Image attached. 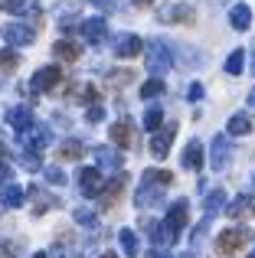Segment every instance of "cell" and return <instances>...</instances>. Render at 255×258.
<instances>
[{
  "label": "cell",
  "mask_w": 255,
  "mask_h": 258,
  "mask_svg": "<svg viewBox=\"0 0 255 258\" xmlns=\"http://www.w3.org/2000/svg\"><path fill=\"white\" fill-rule=\"evenodd\" d=\"M186 219H190V206H186V200H177L170 206V213H167V219L160 222V226H164V235H167V242H177L180 239V232H183L186 229Z\"/></svg>",
  "instance_id": "cell-1"
},
{
  "label": "cell",
  "mask_w": 255,
  "mask_h": 258,
  "mask_svg": "<svg viewBox=\"0 0 255 258\" xmlns=\"http://www.w3.org/2000/svg\"><path fill=\"white\" fill-rule=\"evenodd\" d=\"M249 242H252V232H249V229H242V226H236V229H223V235L216 239V255L229 258V255H236L239 248H245Z\"/></svg>",
  "instance_id": "cell-2"
},
{
  "label": "cell",
  "mask_w": 255,
  "mask_h": 258,
  "mask_svg": "<svg viewBox=\"0 0 255 258\" xmlns=\"http://www.w3.org/2000/svg\"><path fill=\"white\" fill-rule=\"evenodd\" d=\"M147 56V69L151 72H164V69H170V46H164L160 39H147L144 43V49H141Z\"/></svg>",
  "instance_id": "cell-3"
},
{
  "label": "cell",
  "mask_w": 255,
  "mask_h": 258,
  "mask_svg": "<svg viewBox=\"0 0 255 258\" xmlns=\"http://www.w3.org/2000/svg\"><path fill=\"white\" fill-rule=\"evenodd\" d=\"M49 141H52V131L46 124H33L30 131L20 134V144H23L26 151H33V154H43L46 147H49Z\"/></svg>",
  "instance_id": "cell-4"
},
{
  "label": "cell",
  "mask_w": 255,
  "mask_h": 258,
  "mask_svg": "<svg viewBox=\"0 0 255 258\" xmlns=\"http://www.w3.org/2000/svg\"><path fill=\"white\" fill-rule=\"evenodd\" d=\"M62 76H66V72L59 69V66H43V69H39L36 76H33L30 88H33L36 95H39V92H52V88H56L59 82H62Z\"/></svg>",
  "instance_id": "cell-5"
},
{
  "label": "cell",
  "mask_w": 255,
  "mask_h": 258,
  "mask_svg": "<svg viewBox=\"0 0 255 258\" xmlns=\"http://www.w3.org/2000/svg\"><path fill=\"white\" fill-rule=\"evenodd\" d=\"M33 36H36V30L26 26V23H20V20H10V23L4 26V39L10 43V49H13V46H30Z\"/></svg>",
  "instance_id": "cell-6"
},
{
  "label": "cell",
  "mask_w": 255,
  "mask_h": 258,
  "mask_svg": "<svg viewBox=\"0 0 255 258\" xmlns=\"http://www.w3.org/2000/svg\"><path fill=\"white\" fill-rule=\"evenodd\" d=\"M173 138H177V124L170 121V124H164V127H160V131L151 138V154H154L157 160H164L167 154H170V144H173Z\"/></svg>",
  "instance_id": "cell-7"
},
{
  "label": "cell",
  "mask_w": 255,
  "mask_h": 258,
  "mask_svg": "<svg viewBox=\"0 0 255 258\" xmlns=\"http://www.w3.org/2000/svg\"><path fill=\"white\" fill-rule=\"evenodd\" d=\"M157 20L160 23H193L197 13H193V7H186V4H167L164 10L157 13Z\"/></svg>",
  "instance_id": "cell-8"
},
{
  "label": "cell",
  "mask_w": 255,
  "mask_h": 258,
  "mask_svg": "<svg viewBox=\"0 0 255 258\" xmlns=\"http://www.w3.org/2000/svg\"><path fill=\"white\" fill-rule=\"evenodd\" d=\"M134 203H138L141 209H144V206H157V203H164V186H157V183H151V180L144 176V180H141L138 196H134Z\"/></svg>",
  "instance_id": "cell-9"
},
{
  "label": "cell",
  "mask_w": 255,
  "mask_h": 258,
  "mask_svg": "<svg viewBox=\"0 0 255 258\" xmlns=\"http://www.w3.org/2000/svg\"><path fill=\"white\" fill-rule=\"evenodd\" d=\"M79 186H82L85 196H98L102 186H105L102 170H98V167H85V170H79Z\"/></svg>",
  "instance_id": "cell-10"
},
{
  "label": "cell",
  "mask_w": 255,
  "mask_h": 258,
  "mask_svg": "<svg viewBox=\"0 0 255 258\" xmlns=\"http://www.w3.org/2000/svg\"><path fill=\"white\" fill-rule=\"evenodd\" d=\"M141 49H144V39L134 36V33H124V36H118V43H115V56L118 59H134V56H141Z\"/></svg>",
  "instance_id": "cell-11"
},
{
  "label": "cell",
  "mask_w": 255,
  "mask_h": 258,
  "mask_svg": "<svg viewBox=\"0 0 255 258\" xmlns=\"http://www.w3.org/2000/svg\"><path fill=\"white\" fill-rule=\"evenodd\" d=\"M229 160H232V147H229V141H226L223 134H216V138H213V157H210L213 170H223V167H229Z\"/></svg>",
  "instance_id": "cell-12"
},
{
  "label": "cell",
  "mask_w": 255,
  "mask_h": 258,
  "mask_svg": "<svg viewBox=\"0 0 255 258\" xmlns=\"http://www.w3.org/2000/svg\"><path fill=\"white\" fill-rule=\"evenodd\" d=\"M7 124H10L17 134H23V131H30L36 121H33V111H30V108L17 105V108H10V111H7Z\"/></svg>",
  "instance_id": "cell-13"
},
{
  "label": "cell",
  "mask_w": 255,
  "mask_h": 258,
  "mask_svg": "<svg viewBox=\"0 0 255 258\" xmlns=\"http://www.w3.org/2000/svg\"><path fill=\"white\" fill-rule=\"evenodd\" d=\"M124 183H128V176H124V173H118L115 180L108 183V186H102V193H98V200H102V209H111L118 200H121V189H124Z\"/></svg>",
  "instance_id": "cell-14"
},
{
  "label": "cell",
  "mask_w": 255,
  "mask_h": 258,
  "mask_svg": "<svg viewBox=\"0 0 255 258\" xmlns=\"http://www.w3.org/2000/svg\"><path fill=\"white\" fill-rule=\"evenodd\" d=\"M82 36L89 39L92 46L105 43V36H108V23H105L102 17H92V20H85V23H82Z\"/></svg>",
  "instance_id": "cell-15"
},
{
  "label": "cell",
  "mask_w": 255,
  "mask_h": 258,
  "mask_svg": "<svg viewBox=\"0 0 255 258\" xmlns=\"http://www.w3.org/2000/svg\"><path fill=\"white\" fill-rule=\"evenodd\" d=\"M180 164H183V170H203V144L200 141H190L183 151V157H180Z\"/></svg>",
  "instance_id": "cell-16"
},
{
  "label": "cell",
  "mask_w": 255,
  "mask_h": 258,
  "mask_svg": "<svg viewBox=\"0 0 255 258\" xmlns=\"http://www.w3.org/2000/svg\"><path fill=\"white\" fill-rule=\"evenodd\" d=\"M229 23H232V30H249L252 26V7L249 4H236L229 10Z\"/></svg>",
  "instance_id": "cell-17"
},
{
  "label": "cell",
  "mask_w": 255,
  "mask_h": 258,
  "mask_svg": "<svg viewBox=\"0 0 255 258\" xmlns=\"http://www.w3.org/2000/svg\"><path fill=\"white\" fill-rule=\"evenodd\" d=\"M111 141H115L118 147H131L134 144V127H131V121H118V124H111Z\"/></svg>",
  "instance_id": "cell-18"
},
{
  "label": "cell",
  "mask_w": 255,
  "mask_h": 258,
  "mask_svg": "<svg viewBox=\"0 0 255 258\" xmlns=\"http://www.w3.org/2000/svg\"><path fill=\"white\" fill-rule=\"evenodd\" d=\"M95 160L102 170H121V154L111 147H95Z\"/></svg>",
  "instance_id": "cell-19"
},
{
  "label": "cell",
  "mask_w": 255,
  "mask_h": 258,
  "mask_svg": "<svg viewBox=\"0 0 255 258\" xmlns=\"http://www.w3.org/2000/svg\"><path fill=\"white\" fill-rule=\"evenodd\" d=\"M0 203H4L7 209L23 206V189H20L17 183H4V186H0Z\"/></svg>",
  "instance_id": "cell-20"
},
{
  "label": "cell",
  "mask_w": 255,
  "mask_h": 258,
  "mask_svg": "<svg viewBox=\"0 0 255 258\" xmlns=\"http://www.w3.org/2000/svg\"><path fill=\"white\" fill-rule=\"evenodd\" d=\"M52 52H56V59H66V62H76L79 56H82V46L72 43V39H59L56 46H52Z\"/></svg>",
  "instance_id": "cell-21"
},
{
  "label": "cell",
  "mask_w": 255,
  "mask_h": 258,
  "mask_svg": "<svg viewBox=\"0 0 255 258\" xmlns=\"http://www.w3.org/2000/svg\"><path fill=\"white\" fill-rule=\"evenodd\" d=\"M226 131H229L232 138H242V134H249V131H252V118H249L245 111L232 114V118H229V124H226Z\"/></svg>",
  "instance_id": "cell-22"
},
{
  "label": "cell",
  "mask_w": 255,
  "mask_h": 258,
  "mask_svg": "<svg viewBox=\"0 0 255 258\" xmlns=\"http://www.w3.org/2000/svg\"><path fill=\"white\" fill-rule=\"evenodd\" d=\"M59 157L62 160H82L85 157V144L82 141H62V144H59Z\"/></svg>",
  "instance_id": "cell-23"
},
{
  "label": "cell",
  "mask_w": 255,
  "mask_h": 258,
  "mask_svg": "<svg viewBox=\"0 0 255 258\" xmlns=\"http://www.w3.org/2000/svg\"><path fill=\"white\" fill-rule=\"evenodd\" d=\"M76 101H85V105H98V88L92 85V82H85V85H79V92L72 95Z\"/></svg>",
  "instance_id": "cell-24"
},
{
  "label": "cell",
  "mask_w": 255,
  "mask_h": 258,
  "mask_svg": "<svg viewBox=\"0 0 255 258\" xmlns=\"http://www.w3.org/2000/svg\"><path fill=\"white\" fill-rule=\"evenodd\" d=\"M118 239H121V248H124V255H128V258L138 255V235H134L131 229H121V232H118Z\"/></svg>",
  "instance_id": "cell-25"
},
{
  "label": "cell",
  "mask_w": 255,
  "mask_h": 258,
  "mask_svg": "<svg viewBox=\"0 0 255 258\" xmlns=\"http://www.w3.org/2000/svg\"><path fill=\"white\" fill-rule=\"evenodd\" d=\"M160 124H164V111H160L157 105L147 108V111H144V131H157Z\"/></svg>",
  "instance_id": "cell-26"
},
{
  "label": "cell",
  "mask_w": 255,
  "mask_h": 258,
  "mask_svg": "<svg viewBox=\"0 0 255 258\" xmlns=\"http://www.w3.org/2000/svg\"><path fill=\"white\" fill-rule=\"evenodd\" d=\"M223 206H226V193L223 189H213V193L206 196V216H216Z\"/></svg>",
  "instance_id": "cell-27"
},
{
  "label": "cell",
  "mask_w": 255,
  "mask_h": 258,
  "mask_svg": "<svg viewBox=\"0 0 255 258\" xmlns=\"http://www.w3.org/2000/svg\"><path fill=\"white\" fill-rule=\"evenodd\" d=\"M164 92H167V85L160 82V79H151V82L141 85V98H160Z\"/></svg>",
  "instance_id": "cell-28"
},
{
  "label": "cell",
  "mask_w": 255,
  "mask_h": 258,
  "mask_svg": "<svg viewBox=\"0 0 255 258\" xmlns=\"http://www.w3.org/2000/svg\"><path fill=\"white\" fill-rule=\"evenodd\" d=\"M242 66H245V52L242 49H236L229 59H226V72H229V76H242Z\"/></svg>",
  "instance_id": "cell-29"
},
{
  "label": "cell",
  "mask_w": 255,
  "mask_h": 258,
  "mask_svg": "<svg viewBox=\"0 0 255 258\" xmlns=\"http://www.w3.org/2000/svg\"><path fill=\"white\" fill-rule=\"evenodd\" d=\"M249 196H236V200L229 203V206H226V216H229V219H239V216L245 213V209H249Z\"/></svg>",
  "instance_id": "cell-30"
},
{
  "label": "cell",
  "mask_w": 255,
  "mask_h": 258,
  "mask_svg": "<svg viewBox=\"0 0 255 258\" xmlns=\"http://www.w3.org/2000/svg\"><path fill=\"white\" fill-rule=\"evenodd\" d=\"M144 229H147V235H151L157 245H170V242H167V235H164V226H160V222L147 219V222H144Z\"/></svg>",
  "instance_id": "cell-31"
},
{
  "label": "cell",
  "mask_w": 255,
  "mask_h": 258,
  "mask_svg": "<svg viewBox=\"0 0 255 258\" xmlns=\"http://www.w3.org/2000/svg\"><path fill=\"white\" fill-rule=\"evenodd\" d=\"M144 176L151 183H157V186H170V183H173V173L170 170H144Z\"/></svg>",
  "instance_id": "cell-32"
},
{
  "label": "cell",
  "mask_w": 255,
  "mask_h": 258,
  "mask_svg": "<svg viewBox=\"0 0 255 258\" xmlns=\"http://www.w3.org/2000/svg\"><path fill=\"white\" fill-rule=\"evenodd\" d=\"M17 66H20V52H13V49L0 52V69H4V72H13Z\"/></svg>",
  "instance_id": "cell-33"
},
{
  "label": "cell",
  "mask_w": 255,
  "mask_h": 258,
  "mask_svg": "<svg viewBox=\"0 0 255 258\" xmlns=\"http://www.w3.org/2000/svg\"><path fill=\"white\" fill-rule=\"evenodd\" d=\"M46 180H49V183H56V186H59V183H66V173L62 170H59V167H46Z\"/></svg>",
  "instance_id": "cell-34"
},
{
  "label": "cell",
  "mask_w": 255,
  "mask_h": 258,
  "mask_svg": "<svg viewBox=\"0 0 255 258\" xmlns=\"http://www.w3.org/2000/svg\"><path fill=\"white\" fill-rule=\"evenodd\" d=\"M131 82V72H111L108 76V85H128Z\"/></svg>",
  "instance_id": "cell-35"
},
{
  "label": "cell",
  "mask_w": 255,
  "mask_h": 258,
  "mask_svg": "<svg viewBox=\"0 0 255 258\" xmlns=\"http://www.w3.org/2000/svg\"><path fill=\"white\" fill-rule=\"evenodd\" d=\"M76 219L82 222V226H95V222H98V219H95V213H89V209H79Z\"/></svg>",
  "instance_id": "cell-36"
},
{
  "label": "cell",
  "mask_w": 255,
  "mask_h": 258,
  "mask_svg": "<svg viewBox=\"0 0 255 258\" xmlns=\"http://www.w3.org/2000/svg\"><path fill=\"white\" fill-rule=\"evenodd\" d=\"M186 98H190V101H200V98H203V85L193 82L190 88H186Z\"/></svg>",
  "instance_id": "cell-37"
},
{
  "label": "cell",
  "mask_w": 255,
  "mask_h": 258,
  "mask_svg": "<svg viewBox=\"0 0 255 258\" xmlns=\"http://www.w3.org/2000/svg\"><path fill=\"white\" fill-rule=\"evenodd\" d=\"M102 118H105L102 105H89V124H95V121H102Z\"/></svg>",
  "instance_id": "cell-38"
},
{
  "label": "cell",
  "mask_w": 255,
  "mask_h": 258,
  "mask_svg": "<svg viewBox=\"0 0 255 258\" xmlns=\"http://www.w3.org/2000/svg\"><path fill=\"white\" fill-rule=\"evenodd\" d=\"M0 7H4V10H23L26 0H0Z\"/></svg>",
  "instance_id": "cell-39"
},
{
  "label": "cell",
  "mask_w": 255,
  "mask_h": 258,
  "mask_svg": "<svg viewBox=\"0 0 255 258\" xmlns=\"http://www.w3.org/2000/svg\"><path fill=\"white\" fill-rule=\"evenodd\" d=\"M95 7H102V10H115L118 7V0H92Z\"/></svg>",
  "instance_id": "cell-40"
},
{
  "label": "cell",
  "mask_w": 255,
  "mask_h": 258,
  "mask_svg": "<svg viewBox=\"0 0 255 258\" xmlns=\"http://www.w3.org/2000/svg\"><path fill=\"white\" fill-rule=\"evenodd\" d=\"M147 258H177V255H160V252H151ZM180 258H186V255H180Z\"/></svg>",
  "instance_id": "cell-41"
},
{
  "label": "cell",
  "mask_w": 255,
  "mask_h": 258,
  "mask_svg": "<svg viewBox=\"0 0 255 258\" xmlns=\"http://www.w3.org/2000/svg\"><path fill=\"white\" fill-rule=\"evenodd\" d=\"M131 4H134V7H151L154 0H131Z\"/></svg>",
  "instance_id": "cell-42"
},
{
  "label": "cell",
  "mask_w": 255,
  "mask_h": 258,
  "mask_svg": "<svg viewBox=\"0 0 255 258\" xmlns=\"http://www.w3.org/2000/svg\"><path fill=\"white\" fill-rule=\"evenodd\" d=\"M249 111H255V88L249 92Z\"/></svg>",
  "instance_id": "cell-43"
},
{
  "label": "cell",
  "mask_w": 255,
  "mask_h": 258,
  "mask_svg": "<svg viewBox=\"0 0 255 258\" xmlns=\"http://www.w3.org/2000/svg\"><path fill=\"white\" fill-rule=\"evenodd\" d=\"M102 258H118V255H115V252H105V255H102Z\"/></svg>",
  "instance_id": "cell-44"
},
{
  "label": "cell",
  "mask_w": 255,
  "mask_h": 258,
  "mask_svg": "<svg viewBox=\"0 0 255 258\" xmlns=\"http://www.w3.org/2000/svg\"><path fill=\"white\" fill-rule=\"evenodd\" d=\"M33 258H46V255H43V252H39V255H33Z\"/></svg>",
  "instance_id": "cell-45"
},
{
  "label": "cell",
  "mask_w": 255,
  "mask_h": 258,
  "mask_svg": "<svg viewBox=\"0 0 255 258\" xmlns=\"http://www.w3.org/2000/svg\"><path fill=\"white\" fill-rule=\"evenodd\" d=\"M249 258H255V248H252V252H249Z\"/></svg>",
  "instance_id": "cell-46"
}]
</instances>
